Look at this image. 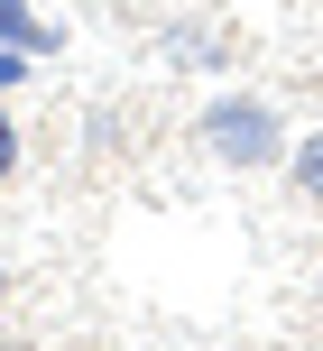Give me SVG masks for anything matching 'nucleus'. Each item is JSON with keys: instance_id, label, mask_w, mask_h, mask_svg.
<instances>
[{"instance_id": "nucleus-3", "label": "nucleus", "mask_w": 323, "mask_h": 351, "mask_svg": "<svg viewBox=\"0 0 323 351\" xmlns=\"http://www.w3.org/2000/svg\"><path fill=\"white\" fill-rule=\"evenodd\" d=\"M296 194H305V204H323V139L296 148Z\"/></svg>"}, {"instance_id": "nucleus-6", "label": "nucleus", "mask_w": 323, "mask_h": 351, "mask_svg": "<svg viewBox=\"0 0 323 351\" xmlns=\"http://www.w3.org/2000/svg\"><path fill=\"white\" fill-rule=\"evenodd\" d=\"M0 296H10V268H0Z\"/></svg>"}, {"instance_id": "nucleus-1", "label": "nucleus", "mask_w": 323, "mask_h": 351, "mask_svg": "<svg viewBox=\"0 0 323 351\" xmlns=\"http://www.w3.org/2000/svg\"><path fill=\"white\" fill-rule=\"evenodd\" d=\"M203 148H213L222 167L259 176V167L287 158V130H277V111H268V102H250V93H222V102H203Z\"/></svg>"}, {"instance_id": "nucleus-2", "label": "nucleus", "mask_w": 323, "mask_h": 351, "mask_svg": "<svg viewBox=\"0 0 323 351\" xmlns=\"http://www.w3.org/2000/svg\"><path fill=\"white\" fill-rule=\"evenodd\" d=\"M0 47H28V56H55V28L28 10V0H0Z\"/></svg>"}, {"instance_id": "nucleus-5", "label": "nucleus", "mask_w": 323, "mask_h": 351, "mask_svg": "<svg viewBox=\"0 0 323 351\" xmlns=\"http://www.w3.org/2000/svg\"><path fill=\"white\" fill-rule=\"evenodd\" d=\"M18 74H28V47H0V93H18Z\"/></svg>"}, {"instance_id": "nucleus-4", "label": "nucleus", "mask_w": 323, "mask_h": 351, "mask_svg": "<svg viewBox=\"0 0 323 351\" xmlns=\"http://www.w3.org/2000/svg\"><path fill=\"white\" fill-rule=\"evenodd\" d=\"M10 176H18V121L0 111V185H10Z\"/></svg>"}]
</instances>
